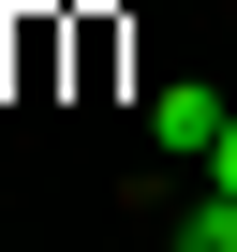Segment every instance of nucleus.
Returning <instances> with one entry per match:
<instances>
[{
    "mask_svg": "<svg viewBox=\"0 0 237 252\" xmlns=\"http://www.w3.org/2000/svg\"><path fill=\"white\" fill-rule=\"evenodd\" d=\"M222 119H237L222 89H163V104H148V134H163L178 163H207V149H222Z\"/></svg>",
    "mask_w": 237,
    "mask_h": 252,
    "instance_id": "f257e3e1",
    "label": "nucleus"
},
{
    "mask_svg": "<svg viewBox=\"0 0 237 252\" xmlns=\"http://www.w3.org/2000/svg\"><path fill=\"white\" fill-rule=\"evenodd\" d=\"M178 252H237V193L207 178V208H178Z\"/></svg>",
    "mask_w": 237,
    "mask_h": 252,
    "instance_id": "f03ea898",
    "label": "nucleus"
},
{
    "mask_svg": "<svg viewBox=\"0 0 237 252\" xmlns=\"http://www.w3.org/2000/svg\"><path fill=\"white\" fill-rule=\"evenodd\" d=\"M207 178H222V193H237V119H222V149H207Z\"/></svg>",
    "mask_w": 237,
    "mask_h": 252,
    "instance_id": "7ed1b4c3",
    "label": "nucleus"
}]
</instances>
